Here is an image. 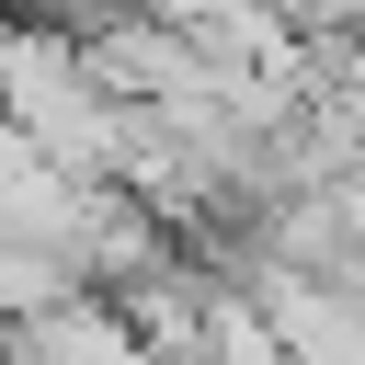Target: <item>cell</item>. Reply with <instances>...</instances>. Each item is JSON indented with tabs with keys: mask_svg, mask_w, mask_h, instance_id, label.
I'll return each mask as SVG.
<instances>
[{
	"mask_svg": "<svg viewBox=\"0 0 365 365\" xmlns=\"http://www.w3.org/2000/svg\"><path fill=\"white\" fill-rule=\"evenodd\" d=\"M0 365H160V354L125 331V308H114L103 285H80V297L11 319V331H0Z\"/></svg>",
	"mask_w": 365,
	"mask_h": 365,
	"instance_id": "cell-2",
	"label": "cell"
},
{
	"mask_svg": "<svg viewBox=\"0 0 365 365\" xmlns=\"http://www.w3.org/2000/svg\"><path fill=\"white\" fill-rule=\"evenodd\" d=\"M240 297L297 365H365V262H331V274L262 262V285H240Z\"/></svg>",
	"mask_w": 365,
	"mask_h": 365,
	"instance_id": "cell-1",
	"label": "cell"
}]
</instances>
